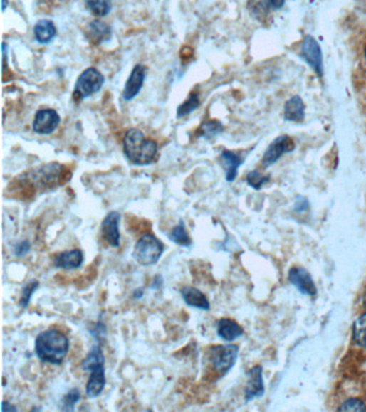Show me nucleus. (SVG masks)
<instances>
[{
	"instance_id": "22",
	"label": "nucleus",
	"mask_w": 366,
	"mask_h": 412,
	"mask_svg": "<svg viewBox=\"0 0 366 412\" xmlns=\"http://www.w3.org/2000/svg\"><path fill=\"white\" fill-rule=\"evenodd\" d=\"M168 238L174 244L185 247V248H189L192 245V238H190L183 221H179V223L171 230L170 233L168 234Z\"/></svg>"
},
{
	"instance_id": "14",
	"label": "nucleus",
	"mask_w": 366,
	"mask_h": 412,
	"mask_svg": "<svg viewBox=\"0 0 366 412\" xmlns=\"http://www.w3.org/2000/svg\"><path fill=\"white\" fill-rule=\"evenodd\" d=\"M54 266L61 270H71L81 268L84 263V253L81 249H72L57 253L54 257Z\"/></svg>"
},
{
	"instance_id": "11",
	"label": "nucleus",
	"mask_w": 366,
	"mask_h": 412,
	"mask_svg": "<svg viewBox=\"0 0 366 412\" xmlns=\"http://www.w3.org/2000/svg\"><path fill=\"white\" fill-rule=\"evenodd\" d=\"M289 282L303 295H310V297L316 295L317 290L314 280L310 273L304 268H291L289 272Z\"/></svg>"
},
{
	"instance_id": "10",
	"label": "nucleus",
	"mask_w": 366,
	"mask_h": 412,
	"mask_svg": "<svg viewBox=\"0 0 366 412\" xmlns=\"http://www.w3.org/2000/svg\"><path fill=\"white\" fill-rule=\"evenodd\" d=\"M120 221H122V215L116 211H112L105 217L101 223L103 238L110 246L115 247V248L120 247Z\"/></svg>"
},
{
	"instance_id": "37",
	"label": "nucleus",
	"mask_w": 366,
	"mask_h": 412,
	"mask_svg": "<svg viewBox=\"0 0 366 412\" xmlns=\"http://www.w3.org/2000/svg\"><path fill=\"white\" fill-rule=\"evenodd\" d=\"M144 295V289L139 288L137 290L133 291V299L140 300L143 297Z\"/></svg>"
},
{
	"instance_id": "16",
	"label": "nucleus",
	"mask_w": 366,
	"mask_h": 412,
	"mask_svg": "<svg viewBox=\"0 0 366 412\" xmlns=\"http://www.w3.org/2000/svg\"><path fill=\"white\" fill-rule=\"evenodd\" d=\"M246 388H245V401H249L251 399L262 396L264 393L263 378H262V369L260 366H255L247 373Z\"/></svg>"
},
{
	"instance_id": "32",
	"label": "nucleus",
	"mask_w": 366,
	"mask_h": 412,
	"mask_svg": "<svg viewBox=\"0 0 366 412\" xmlns=\"http://www.w3.org/2000/svg\"><path fill=\"white\" fill-rule=\"evenodd\" d=\"M31 249V244L29 241L23 240L21 242L16 243L14 248V253L16 257L23 258L28 255Z\"/></svg>"
},
{
	"instance_id": "29",
	"label": "nucleus",
	"mask_w": 366,
	"mask_h": 412,
	"mask_svg": "<svg viewBox=\"0 0 366 412\" xmlns=\"http://www.w3.org/2000/svg\"><path fill=\"white\" fill-rule=\"evenodd\" d=\"M338 411L364 412L366 411V405L360 399L351 398L343 403L342 406L338 407Z\"/></svg>"
},
{
	"instance_id": "18",
	"label": "nucleus",
	"mask_w": 366,
	"mask_h": 412,
	"mask_svg": "<svg viewBox=\"0 0 366 412\" xmlns=\"http://www.w3.org/2000/svg\"><path fill=\"white\" fill-rule=\"evenodd\" d=\"M244 334V329L236 321L229 318H221L218 321L217 335L225 342H234Z\"/></svg>"
},
{
	"instance_id": "30",
	"label": "nucleus",
	"mask_w": 366,
	"mask_h": 412,
	"mask_svg": "<svg viewBox=\"0 0 366 412\" xmlns=\"http://www.w3.org/2000/svg\"><path fill=\"white\" fill-rule=\"evenodd\" d=\"M246 181L247 184L253 189L259 190L268 181V177L262 176L257 171H253L247 175Z\"/></svg>"
},
{
	"instance_id": "2",
	"label": "nucleus",
	"mask_w": 366,
	"mask_h": 412,
	"mask_svg": "<svg viewBox=\"0 0 366 412\" xmlns=\"http://www.w3.org/2000/svg\"><path fill=\"white\" fill-rule=\"evenodd\" d=\"M122 149L127 160L135 166H149L155 162L158 155L157 142L146 137L137 128L127 131L122 141Z\"/></svg>"
},
{
	"instance_id": "25",
	"label": "nucleus",
	"mask_w": 366,
	"mask_h": 412,
	"mask_svg": "<svg viewBox=\"0 0 366 412\" xmlns=\"http://www.w3.org/2000/svg\"><path fill=\"white\" fill-rule=\"evenodd\" d=\"M199 107H200V98H199V95L196 94V93H192V94L189 95V97H188V98L186 99V100L184 101L179 107H177V117H185V116L189 115L192 112L196 111Z\"/></svg>"
},
{
	"instance_id": "5",
	"label": "nucleus",
	"mask_w": 366,
	"mask_h": 412,
	"mask_svg": "<svg viewBox=\"0 0 366 412\" xmlns=\"http://www.w3.org/2000/svg\"><path fill=\"white\" fill-rule=\"evenodd\" d=\"M238 356L239 347L232 344L211 346L207 352V361L211 369L221 376H225L231 371L232 367L236 365Z\"/></svg>"
},
{
	"instance_id": "7",
	"label": "nucleus",
	"mask_w": 366,
	"mask_h": 412,
	"mask_svg": "<svg viewBox=\"0 0 366 412\" xmlns=\"http://www.w3.org/2000/svg\"><path fill=\"white\" fill-rule=\"evenodd\" d=\"M63 166L56 164H44L35 169L33 172L27 173L26 177L29 183L33 184L40 189H50L61 185L63 179Z\"/></svg>"
},
{
	"instance_id": "9",
	"label": "nucleus",
	"mask_w": 366,
	"mask_h": 412,
	"mask_svg": "<svg viewBox=\"0 0 366 412\" xmlns=\"http://www.w3.org/2000/svg\"><path fill=\"white\" fill-rule=\"evenodd\" d=\"M146 73H147V68L145 65L141 63L135 65L122 90V97L125 101L133 100L140 94L145 82Z\"/></svg>"
},
{
	"instance_id": "38",
	"label": "nucleus",
	"mask_w": 366,
	"mask_h": 412,
	"mask_svg": "<svg viewBox=\"0 0 366 412\" xmlns=\"http://www.w3.org/2000/svg\"><path fill=\"white\" fill-rule=\"evenodd\" d=\"M1 3H3V6H1V8H3V12H5L8 6H9V0H1Z\"/></svg>"
},
{
	"instance_id": "26",
	"label": "nucleus",
	"mask_w": 366,
	"mask_h": 412,
	"mask_svg": "<svg viewBox=\"0 0 366 412\" xmlns=\"http://www.w3.org/2000/svg\"><path fill=\"white\" fill-rule=\"evenodd\" d=\"M39 287L40 282L37 280H31L25 284V286L23 287L22 292H21L20 301H19V305L22 310H26L28 307L31 297L35 295Z\"/></svg>"
},
{
	"instance_id": "3",
	"label": "nucleus",
	"mask_w": 366,
	"mask_h": 412,
	"mask_svg": "<svg viewBox=\"0 0 366 412\" xmlns=\"http://www.w3.org/2000/svg\"><path fill=\"white\" fill-rule=\"evenodd\" d=\"M82 369L90 374L86 384V396L90 399L97 398L100 396L107 384L105 359L100 345L90 348L88 356L82 361Z\"/></svg>"
},
{
	"instance_id": "4",
	"label": "nucleus",
	"mask_w": 366,
	"mask_h": 412,
	"mask_svg": "<svg viewBox=\"0 0 366 412\" xmlns=\"http://www.w3.org/2000/svg\"><path fill=\"white\" fill-rule=\"evenodd\" d=\"M164 243L157 236L146 233L135 243L132 257L140 265H155L164 255Z\"/></svg>"
},
{
	"instance_id": "27",
	"label": "nucleus",
	"mask_w": 366,
	"mask_h": 412,
	"mask_svg": "<svg viewBox=\"0 0 366 412\" xmlns=\"http://www.w3.org/2000/svg\"><path fill=\"white\" fill-rule=\"evenodd\" d=\"M81 401V392L79 389L73 388L61 399V407L59 409L65 412H73L75 405Z\"/></svg>"
},
{
	"instance_id": "15",
	"label": "nucleus",
	"mask_w": 366,
	"mask_h": 412,
	"mask_svg": "<svg viewBox=\"0 0 366 412\" xmlns=\"http://www.w3.org/2000/svg\"><path fill=\"white\" fill-rule=\"evenodd\" d=\"M295 149V144L292 142L289 137H281L273 142V144L268 147V151L264 154L262 164L264 167L271 166L286 152L292 151Z\"/></svg>"
},
{
	"instance_id": "35",
	"label": "nucleus",
	"mask_w": 366,
	"mask_h": 412,
	"mask_svg": "<svg viewBox=\"0 0 366 412\" xmlns=\"http://www.w3.org/2000/svg\"><path fill=\"white\" fill-rule=\"evenodd\" d=\"M3 63H4V71H6L7 69V63H8V46L6 42L3 43Z\"/></svg>"
},
{
	"instance_id": "12",
	"label": "nucleus",
	"mask_w": 366,
	"mask_h": 412,
	"mask_svg": "<svg viewBox=\"0 0 366 412\" xmlns=\"http://www.w3.org/2000/svg\"><path fill=\"white\" fill-rule=\"evenodd\" d=\"M86 39L93 46H101L112 39V28L107 23L101 20L90 22L86 28Z\"/></svg>"
},
{
	"instance_id": "17",
	"label": "nucleus",
	"mask_w": 366,
	"mask_h": 412,
	"mask_svg": "<svg viewBox=\"0 0 366 412\" xmlns=\"http://www.w3.org/2000/svg\"><path fill=\"white\" fill-rule=\"evenodd\" d=\"M182 299L185 302L186 305L189 307L197 308V310L209 312L211 310V304L206 295L194 287H184L179 291Z\"/></svg>"
},
{
	"instance_id": "31",
	"label": "nucleus",
	"mask_w": 366,
	"mask_h": 412,
	"mask_svg": "<svg viewBox=\"0 0 366 412\" xmlns=\"http://www.w3.org/2000/svg\"><path fill=\"white\" fill-rule=\"evenodd\" d=\"M90 333L97 342H101L107 336V327L103 321H97L93 329H90Z\"/></svg>"
},
{
	"instance_id": "39",
	"label": "nucleus",
	"mask_w": 366,
	"mask_h": 412,
	"mask_svg": "<svg viewBox=\"0 0 366 412\" xmlns=\"http://www.w3.org/2000/svg\"><path fill=\"white\" fill-rule=\"evenodd\" d=\"M364 305L366 306V292H365V295H364Z\"/></svg>"
},
{
	"instance_id": "33",
	"label": "nucleus",
	"mask_w": 366,
	"mask_h": 412,
	"mask_svg": "<svg viewBox=\"0 0 366 412\" xmlns=\"http://www.w3.org/2000/svg\"><path fill=\"white\" fill-rule=\"evenodd\" d=\"M164 278H162V275H156L151 285L152 290H162V287H164Z\"/></svg>"
},
{
	"instance_id": "1",
	"label": "nucleus",
	"mask_w": 366,
	"mask_h": 412,
	"mask_svg": "<svg viewBox=\"0 0 366 412\" xmlns=\"http://www.w3.org/2000/svg\"><path fill=\"white\" fill-rule=\"evenodd\" d=\"M70 342L63 332L48 329L38 334L35 339V354L41 362L51 365L63 364L69 352Z\"/></svg>"
},
{
	"instance_id": "23",
	"label": "nucleus",
	"mask_w": 366,
	"mask_h": 412,
	"mask_svg": "<svg viewBox=\"0 0 366 412\" xmlns=\"http://www.w3.org/2000/svg\"><path fill=\"white\" fill-rule=\"evenodd\" d=\"M224 131V125L219 120H207L201 125L198 130L199 137L211 140L213 137L221 134Z\"/></svg>"
},
{
	"instance_id": "6",
	"label": "nucleus",
	"mask_w": 366,
	"mask_h": 412,
	"mask_svg": "<svg viewBox=\"0 0 366 412\" xmlns=\"http://www.w3.org/2000/svg\"><path fill=\"white\" fill-rule=\"evenodd\" d=\"M105 80L103 73L96 68H88L78 78L75 82L73 97L75 100L82 101L100 92Z\"/></svg>"
},
{
	"instance_id": "20",
	"label": "nucleus",
	"mask_w": 366,
	"mask_h": 412,
	"mask_svg": "<svg viewBox=\"0 0 366 412\" xmlns=\"http://www.w3.org/2000/svg\"><path fill=\"white\" fill-rule=\"evenodd\" d=\"M221 164L226 170L227 181H234L238 176V170L242 166L243 159L231 151H224L221 155Z\"/></svg>"
},
{
	"instance_id": "36",
	"label": "nucleus",
	"mask_w": 366,
	"mask_h": 412,
	"mask_svg": "<svg viewBox=\"0 0 366 412\" xmlns=\"http://www.w3.org/2000/svg\"><path fill=\"white\" fill-rule=\"evenodd\" d=\"M268 3H270V5L272 6L273 8H275V9H279V8L283 7L285 0H268Z\"/></svg>"
},
{
	"instance_id": "13",
	"label": "nucleus",
	"mask_w": 366,
	"mask_h": 412,
	"mask_svg": "<svg viewBox=\"0 0 366 412\" xmlns=\"http://www.w3.org/2000/svg\"><path fill=\"white\" fill-rule=\"evenodd\" d=\"M302 55L306 63H310L319 77L323 75V55H321L320 46L317 43L314 38L308 36L302 46Z\"/></svg>"
},
{
	"instance_id": "8",
	"label": "nucleus",
	"mask_w": 366,
	"mask_h": 412,
	"mask_svg": "<svg viewBox=\"0 0 366 412\" xmlns=\"http://www.w3.org/2000/svg\"><path fill=\"white\" fill-rule=\"evenodd\" d=\"M61 124V116L53 109L39 110L33 118V130L40 135H48Z\"/></svg>"
},
{
	"instance_id": "21",
	"label": "nucleus",
	"mask_w": 366,
	"mask_h": 412,
	"mask_svg": "<svg viewBox=\"0 0 366 412\" xmlns=\"http://www.w3.org/2000/svg\"><path fill=\"white\" fill-rule=\"evenodd\" d=\"M304 110L303 100L300 97H293L286 105L285 118L291 122H300L304 118Z\"/></svg>"
},
{
	"instance_id": "19",
	"label": "nucleus",
	"mask_w": 366,
	"mask_h": 412,
	"mask_svg": "<svg viewBox=\"0 0 366 412\" xmlns=\"http://www.w3.org/2000/svg\"><path fill=\"white\" fill-rule=\"evenodd\" d=\"M33 35H35V39L38 43H51L56 37V26L52 21L42 19V20L38 21L33 26Z\"/></svg>"
},
{
	"instance_id": "34",
	"label": "nucleus",
	"mask_w": 366,
	"mask_h": 412,
	"mask_svg": "<svg viewBox=\"0 0 366 412\" xmlns=\"http://www.w3.org/2000/svg\"><path fill=\"white\" fill-rule=\"evenodd\" d=\"M16 411H18V407H16V406L12 405L11 403H8V401H4L3 412H16Z\"/></svg>"
},
{
	"instance_id": "28",
	"label": "nucleus",
	"mask_w": 366,
	"mask_h": 412,
	"mask_svg": "<svg viewBox=\"0 0 366 412\" xmlns=\"http://www.w3.org/2000/svg\"><path fill=\"white\" fill-rule=\"evenodd\" d=\"M353 338L357 345L366 349V312L353 324Z\"/></svg>"
},
{
	"instance_id": "24",
	"label": "nucleus",
	"mask_w": 366,
	"mask_h": 412,
	"mask_svg": "<svg viewBox=\"0 0 366 412\" xmlns=\"http://www.w3.org/2000/svg\"><path fill=\"white\" fill-rule=\"evenodd\" d=\"M90 11L98 18L109 16L112 10V0H85Z\"/></svg>"
}]
</instances>
